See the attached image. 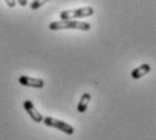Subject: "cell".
<instances>
[{
	"label": "cell",
	"mask_w": 156,
	"mask_h": 140,
	"mask_svg": "<svg viewBox=\"0 0 156 140\" xmlns=\"http://www.w3.org/2000/svg\"><path fill=\"white\" fill-rule=\"evenodd\" d=\"M151 71V65L149 64H143V65H140V67H137V68H134L133 71H132V78L133 79H140V78H143L144 75H147V74Z\"/></svg>",
	"instance_id": "cell-6"
},
{
	"label": "cell",
	"mask_w": 156,
	"mask_h": 140,
	"mask_svg": "<svg viewBox=\"0 0 156 140\" xmlns=\"http://www.w3.org/2000/svg\"><path fill=\"white\" fill-rule=\"evenodd\" d=\"M90 101H91V94L90 93H84L82 95V98H80L79 103H77V112L79 113H84L87 108H88V103Z\"/></svg>",
	"instance_id": "cell-7"
},
{
	"label": "cell",
	"mask_w": 156,
	"mask_h": 140,
	"mask_svg": "<svg viewBox=\"0 0 156 140\" xmlns=\"http://www.w3.org/2000/svg\"><path fill=\"white\" fill-rule=\"evenodd\" d=\"M48 2H49V0H34V2L30 4V8H31V10H38V8L42 7L45 3H48Z\"/></svg>",
	"instance_id": "cell-8"
},
{
	"label": "cell",
	"mask_w": 156,
	"mask_h": 140,
	"mask_svg": "<svg viewBox=\"0 0 156 140\" xmlns=\"http://www.w3.org/2000/svg\"><path fill=\"white\" fill-rule=\"evenodd\" d=\"M49 29L53 31L56 30H62V29H73V30H82V31H88L91 29V25L87 22H80L76 19H61L52 22L49 25Z\"/></svg>",
	"instance_id": "cell-1"
},
{
	"label": "cell",
	"mask_w": 156,
	"mask_h": 140,
	"mask_svg": "<svg viewBox=\"0 0 156 140\" xmlns=\"http://www.w3.org/2000/svg\"><path fill=\"white\" fill-rule=\"evenodd\" d=\"M23 108H25V110H26V112H27V114H29L30 117L33 118V120L35 121V123H42V120H44L42 114H41V113L38 112L37 109H35L34 103H33L31 101L26 99L25 102H23Z\"/></svg>",
	"instance_id": "cell-4"
},
{
	"label": "cell",
	"mask_w": 156,
	"mask_h": 140,
	"mask_svg": "<svg viewBox=\"0 0 156 140\" xmlns=\"http://www.w3.org/2000/svg\"><path fill=\"white\" fill-rule=\"evenodd\" d=\"M5 3H7V5L10 8H14L15 5H16V0H4Z\"/></svg>",
	"instance_id": "cell-9"
},
{
	"label": "cell",
	"mask_w": 156,
	"mask_h": 140,
	"mask_svg": "<svg viewBox=\"0 0 156 140\" xmlns=\"http://www.w3.org/2000/svg\"><path fill=\"white\" fill-rule=\"evenodd\" d=\"M42 121L45 123V125L52 127V128H56V129H58V131H61V132L67 133V135H73V132H75V129H73V127H72V125L64 123V121L56 120V118H53V117H45Z\"/></svg>",
	"instance_id": "cell-3"
},
{
	"label": "cell",
	"mask_w": 156,
	"mask_h": 140,
	"mask_svg": "<svg viewBox=\"0 0 156 140\" xmlns=\"http://www.w3.org/2000/svg\"><path fill=\"white\" fill-rule=\"evenodd\" d=\"M16 3H19V5H22V7H25V5L29 4L27 0H16Z\"/></svg>",
	"instance_id": "cell-10"
},
{
	"label": "cell",
	"mask_w": 156,
	"mask_h": 140,
	"mask_svg": "<svg viewBox=\"0 0 156 140\" xmlns=\"http://www.w3.org/2000/svg\"><path fill=\"white\" fill-rule=\"evenodd\" d=\"M19 83L22 86L33 87V88H42L45 86V82L42 79H35V78H30V76H20Z\"/></svg>",
	"instance_id": "cell-5"
},
{
	"label": "cell",
	"mask_w": 156,
	"mask_h": 140,
	"mask_svg": "<svg viewBox=\"0 0 156 140\" xmlns=\"http://www.w3.org/2000/svg\"><path fill=\"white\" fill-rule=\"evenodd\" d=\"M94 14V8L92 7H82V8H75V10H65L60 13L61 19H79V18H87L91 16Z\"/></svg>",
	"instance_id": "cell-2"
}]
</instances>
